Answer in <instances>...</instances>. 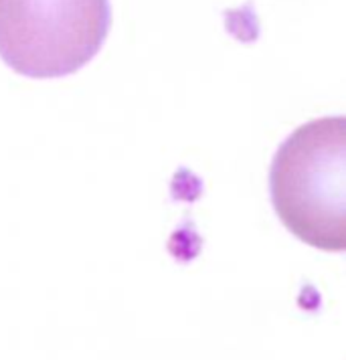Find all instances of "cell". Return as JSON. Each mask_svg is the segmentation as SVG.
<instances>
[{
	"instance_id": "cell-1",
	"label": "cell",
	"mask_w": 346,
	"mask_h": 360,
	"mask_svg": "<svg viewBox=\"0 0 346 360\" xmlns=\"http://www.w3.org/2000/svg\"><path fill=\"white\" fill-rule=\"evenodd\" d=\"M271 202L281 223L308 245L346 247V120L324 117L296 130L276 152Z\"/></svg>"
},
{
	"instance_id": "cell-2",
	"label": "cell",
	"mask_w": 346,
	"mask_h": 360,
	"mask_svg": "<svg viewBox=\"0 0 346 360\" xmlns=\"http://www.w3.org/2000/svg\"><path fill=\"white\" fill-rule=\"evenodd\" d=\"M110 0H0V59L25 77H65L101 49Z\"/></svg>"
}]
</instances>
